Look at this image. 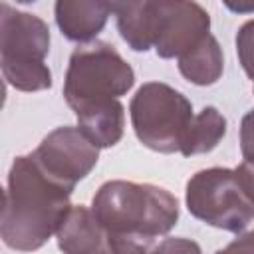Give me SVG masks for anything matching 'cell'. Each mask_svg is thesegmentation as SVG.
<instances>
[{
	"label": "cell",
	"instance_id": "6da1fadb",
	"mask_svg": "<svg viewBox=\"0 0 254 254\" xmlns=\"http://www.w3.org/2000/svg\"><path fill=\"white\" fill-rule=\"evenodd\" d=\"M91 212L113 254H151L157 238L177 224L179 200L157 185L107 181L97 189Z\"/></svg>",
	"mask_w": 254,
	"mask_h": 254
},
{
	"label": "cell",
	"instance_id": "7a4b0ae2",
	"mask_svg": "<svg viewBox=\"0 0 254 254\" xmlns=\"http://www.w3.org/2000/svg\"><path fill=\"white\" fill-rule=\"evenodd\" d=\"M71 189L52 181L32 159L16 157L4 190L0 234L8 248L34 252L58 232L69 212Z\"/></svg>",
	"mask_w": 254,
	"mask_h": 254
},
{
	"label": "cell",
	"instance_id": "3957f363",
	"mask_svg": "<svg viewBox=\"0 0 254 254\" xmlns=\"http://www.w3.org/2000/svg\"><path fill=\"white\" fill-rule=\"evenodd\" d=\"M135 83L133 67L107 42L81 44L69 56L64 97L71 111L83 113L125 95Z\"/></svg>",
	"mask_w": 254,
	"mask_h": 254
},
{
	"label": "cell",
	"instance_id": "277c9868",
	"mask_svg": "<svg viewBox=\"0 0 254 254\" xmlns=\"http://www.w3.org/2000/svg\"><path fill=\"white\" fill-rule=\"evenodd\" d=\"M50 52L48 24L30 12L0 4V65L6 83L20 91L52 87V71L46 65Z\"/></svg>",
	"mask_w": 254,
	"mask_h": 254
},
{
	"label": "cell",
	"instance_id": "5b68a950",
	"mask_svg": "<svg viewBox=\"0 0 254 254\" xmlns=\"http://www.w3.org/2000/svg\"><path fill=\"white\" fill-rule=\"evenodd\" d=\"M129 115L137 139L157 153H181L194 117L190 101L163 81L143 83L131 99Z\"/></svg>",
	"mask_w": 254,
	"mask_h": 254
},
{
	"label": "cell",
	"instance_id": "8992f818",
	"mask_svg": "<svg viewBox=\"0 0 254 254\" xmlns=\"http://www.w3.org/2000/svg\"><path fill=\"white\" fill-rule=\"evenodd\" d=\"M189 212L226 232H242L254 220V200L236 169H202L187 183Z\"/></svg>",
	"mask_w": 254,
	"mask_h": 254
},
{
	"label": "cell",
	"instance_id": "52a82bcc",
	"mask_svg": "<svg viewBox=\"0 0 254 254\" xmlns=\"http://www.w3.org/2000/svg\"><path fill=\"white\" fill-rule=\"evenodd\" d=\"M30 155L52 181L73 190L97 165L99 149L77 127L65 125L50 131Z\"/></svg>",
	"mask_w": 254,
	"mask_h": 254
},
{
	"label": "cell",
	"instance_id": "ba28073f",
	"mask_svg": "<svg viewBox=\"0 0 254 254\" xmlns=\"http://www.w3.org/2000/svg\"><path fill=\"white\" fill-rule=\"evenodd\" d=\"M208 12L196 2H153V48L157 56L183 58L210 32Z\"/></svg>",
	"mask_w": 254,
	"mask_h": 254
},
{
	"label": "cell",
	"instance_id": "9c48e42d",
	"mask_svg": "<svg viewBox=\"0 0 254 254\" xmlns=\"http://www.w3.org/2000/svg\"><path fill=\"white\" fill-rule=\"evenodd\" d=\"M56 238L64 254H113L105 230L83 204H71Z\"/></svg>",
	"mask_w": 254,
	"mask_h": 254
},
{
	"label": "cell",
	"instance_id": "30bf717a",
	"mask_svg": "<svg viewBox=\"0 0 254 254\" xmlns=\"http://www.w3.org/2000/svg\"><path fill=\"white\" fill-rule=\"evenodd\" d=\"M54 12L62 34L81 46L93 42V38L103 30L107 18L113 14V2L60 0L56 2Z\"/></svg>",
	"mask_w": 254,
	"mask_h": 254
},
{
	"label": "cell",
	"instance_id": "8fae6325",
	"mask_svg": "<svg viewBox=\"0 0 254 254\" xmlns=\"http://www.w3.org/2000/svg\"><path fill=\"white\" fill-rule=\"evenodd\" d=\"M77 129L97 147L107 149L119 143L125 127V109L119 99L105 103L101 107L77 113Z\"/></svg>",
	"mask_w": 254,
	"mask_h": 254
},
{
	"label": "cell",
	"instance_id": "7c38bea8",
	"mask_svg": "<svg viewBox=\"0 0 254 254\" xmlns=\"http://www.w3.org/2000/svg\"><path fill=\"white\" fill-rule=\"evenodd\" d=\"M117 30L135 52L153 48V2H113Z\"/></svg>",
	"mask_w": 254,
	"mask_h": 254
},
{
	"label": "cell",
	"instance_id": "4fadbf2b",
	"mask_svg": "<svg viewBox=\"0 0 254 254\" xmlns=\"http://www.w3.org/2000/svg\"><path fill=\"white\" fill-rule=\"evenodd\" d=\"M224 58L218 40L208 34L194 50L179 58V71L194 85H212L220 79Z\"/></svg>",
	"mask_w": 254,
	"mask_h": 254
},
{
	"label": "cell",
	"instance_id": "5bb4252c",
	"mask_svg": "<svg viewBox=\"0 0 254 254\" xmlns=\"http://www.w3.org/2000/svg\"><path fill=\"white\" fill-rule=\"evenodd\" d=\"M224 135H226L224 115L216 107H204L192 117L189 125L181 145V155L192 157V155L208 153L222 141Z\"/></svg>",
	"mask_w": 254,
	"mask_h": 254
},
{
	"label": "cell",
	"instance_id": "9a60e30c",
	"mask_svg": "<svg viewBox=\"0 0 254 254\" xmlns=\"http://www.w3.org/2000/svg\"><path fill=\"white\" fill-rule=\"evenodd\" d=\"M236 54L244 73L254 83V20H248L240 26L236 34Z\"/></svg>",
	"mask_w": 254,
	"mask_h": 254
},
{
	"label": "cell",
	"instance_id": "2e32d148",
	"mask_svg": "<svg viewBox=\"0 0 254 254\" xmlns=\"http://www.w3.org/2000/svg\"><path fill=\"white\" fill-rule=\"evenodd\" d=\"M151 254H202V252H200V246L194 240L175 236V238L161 240L151 250Z\"/></svg>",
	"mask_w": 254,
	"mask_h": 254
},
{
	"label": "cell",
	"instance_id": "e0dca14e",
	"mask_svg": "<svg viewBox=\"0 0 254 254\" xmlns=\"http://www.w3.org/2000/svg\"><path fill=\"white\" fill-rule=\"evenodd\" d=\"M240 151L244 163L254 167V109H250L240 121Z\"/></svg>",
	"mask_w": 254,
	"mask_h": 254
},
{
	"label": "cell",
	"instance_id": "ac0fdd59",
	"mask_svg": "<svg viewBox=\"0 0 254 254\" xmlns=\"http://www.w3.org/2000/svg\"><path fill=\"white\" fill-rule=\"evenodd\" d=\"M216 254H254V230L240 234L236 240H232Z\"/></svg>",
	"mask_w": 254,
	"mask_h": 254
},
{
	"label": "cell",
	"instance_id": "d6986e66",
	"mask_svg": "<svg viewBox=\"0 0 254 254\" xmlns=\"http://www.w3.org/2000/svg\"><path fill=\"white\" fill-rule=\"evenodd\" d=\"M236 171H238V175H240V179H242L246 190L250 192V196H252V200H254V167L242 161V163L236 167Z\"/></svg>",
	"mask_w": 254,
	"mask_h": 254
},
{
	"label": "cell",
	"instance_id": "ffe728a7",
	"mask_svg": "<svg viewBox=\"0 0 254 254\" xmlns=\"http://www.w3.org/2000/svg\"><path fill=\"white\" fill-rule=\"evenodd\" d=\"M230 10H236V12H246V10H252L254 12V4H246V6H232V4H226Z\"/></svg>",
	"mask_w": 254,
	"mask_h": 254
}]
</instances>
